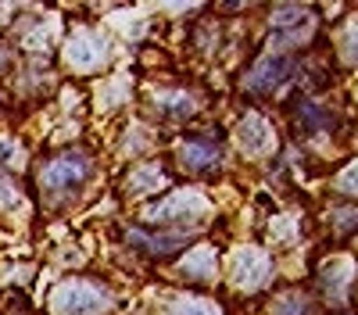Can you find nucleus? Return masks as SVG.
Returning <instances> with one entry per match:
<instances>
[{"mask_svg": "<svg viewBox=\"0 0 358 315\" xmlns=\"http://www.w3.org/2000/svg\"><path fill=\"white\" fill-rule=\"evenodd\" d=\"M94 180V158L83 151H65L43 165L40 186L47 200H72L76 193L86 190V183Z\"/></svg>", "mask_w": 358, "mask_h": 315, "instance_id": "f257e3e1", "label": "nucleus"}, {"mask_svg": "<svg viewBox=\"0 0 358 315\" xmlns=\"http://www.w3.org/2000/svg\"><path fill=\"white\" fill-rule=\"evenodd\" d=\"M111 305H115V294L97 279H65L50 294L54 315H104Z\"/></svg>", "mask_w": 358, "mask_h": 315, "instance_id": "f03ea898", "label": "nucleus"}, {"mask_svg": "<svg viewBox=\"0 0 358 315\" xmlns=\"http://www.w3.org/2000/svg\"><path fill=\"white\" fill-rule=\"evenodd\" d=\"M229 272H233V283L241 286V291H258V286H265L268 276H273V258L262 247H241V251H233Z\"/></svg>", "mask_w": 358, "mask_h": 315, "instance_id": "7ed1b4c3", "label": "nucleus"}, {"mask_svg": "<svg viewBox=\"0 0 358 315\" xmlns=\"http://www.w3.org/2000/svg\"><path fill=\"white\" fill-rule=\"evenodd\" d=\"M65 57H69V65L79 68V72L104 68V61H108V40L101 33H94V29H79V33H72V40L65 43Z\"/></svg>", "mask_w": 358, "mask_h": 315, "instance_id": "20e7f679", "label": "nucleus"}, {"mask_svg": "<svg viewBox=\"0 0 358 315\" xmlns=\"http://www.w3.org/2000/svg\"><path fill=\"white\" fill-rule=\"evenodd\" d=\"M351 279H355V262L348 258H337V262H326L319 269V294L326 305H348L351 298Z\"/></svg>", "mask_w": 358, "mask_h": 315, "instance_id": "39448f33", "label": "nucleus"}, {"mask_svg": "<svg viewBox=\"0 0 358 315\" xmlns=\"http://www.w3.org/2000/svg\"><path fill=\"white\" fill-rule=\"evenodd\" d=\"M208 208V200L194 190H183V193H172L165 197L162 205H151L147 208V219H155V222H176V219H183V222H194L201 219Z\"/></svg>", "mask_w": 358, "mask_h": 315, "instance_id": "423d86ee", "label": "nucleus"}, {"mask_svg": "<svg viewBox=\"0 0 358 315\" xmlns=\"http://www.w3.org/2000/svg\"><path fill=\"white\" fill-rule=\"evenodd\" d=\"M176 158H179V165H183V172H208L212 165H219L222 147H219V140L194 136V140H183V143H179Z\"/></svg>", "mask_w": 358, "mask_h": 315, "instance_id": "0eeeda50", "label": "nucleus"}, {"mask_svg": "<svg viewBox=\"0 0 358 315\" xmlns=\"http://www.w3.org/2000/svg\"><path fill=\"white\" fill-rule=\"evenodd\" d=\"M290 72H294V57L290 54H273V57H265V61L255 65V72L248 75V90L251 94H268V90H276V82H283Z\"/></svg>", "mask_w": 358, "mask_h": 315, "instance_id": "6e6552de", "label": "nucleus"}, {"mask_svg": "<svg viewBox=\"0 0 358 315\" xmlns=\"http://www.w3.org/2000/svg\"><path fill=\"white\" fill-rule=\"evenodd\" d=\"M236 143H241L244 154H265L273 151V126H268L262 115H244L241 126H236Z\"/></svg>", "mask_w": 358, "mask_h": 315, "instance_id": "1a4fd4ad", "label": "nucleus"}, {"mask_svg": "<svg viewBox=\"0 0 358 315\" xmlns=\"http://www.w3.org/2000/svg\"><path fill=\"white\" fill-rule=\"evenodd\" d=\"M183 279H194V283H208L215 276V251L212 247H197V251H190L183 262H179V269H176Z\"/></svg>", "mask_w": 358, "mask_h": 315, "instance_id": "9d476101", "label": "nucleus"}, {"mask_svg": "<svg viewBox=\"0 0 358 315\" xmlns=\"http://www.w3.org/2000/svg\"><path fill=\"white\" fill-rule=\"evenodd\" d=\"M165 183V176L158 172V165H143V168H133V176L126 180V190L136 197V193H147V190H158Z\"/></svg>", "mask_w": 358, "mask_h": 315, "instance_id": "9b49d317", "label": "nucleus"}, {"mask_svg": "<svg viewBox=\"0 0 358 315\" xmlns=\"http://www.w3.org/2000/svg\"><path fill=\"white\" fill-rule=\"evenodd\" d=\"M158 111L165 115V119H190L194 115V101L187 94H158Z\"/></svg>", "mask_w": 358, "mask_h": 315, "instance_id": "f8f14e48", "label": "nucleus"}, {"mask_svg": "<svg viewBox=\"0 0 358 315\" xmlns=\"http://www.w3.org/2000/svg\"><path fill=\"white\" fill-rule=\"evenodd\" d=\"M129 240L151 254H172L187 244V237H143V233H129Z\"/></svg>", "mask_w": 358, "mask_h": 315, "instance_id": "ddd939ff", "label": "nucleus"}, {"mask_svg": "<svg viewBox=\"0 0 358 315\" xmlns=\"http://www.w3.org/2000/svg\"><path fill=\"white\" fill-rule=\"evenodd\" d=\"M165 315H219V308L201 298H176L172 305H165Z\"/></svg>", "mask_w": 358, "mask_h": 315, "instance_id": "4468645a", "label": "nucleus"}, {"mask_svg": "<svg viewBox=\"0 0 358 315\" xmlns=\"http://www.w3.org/2000/svg\"><path fill=\"white\" fill-rule=\"evenodd\" d=\"M337 50H341V61L344 65H358V22H348V29L341 33V40H337Z\"/></svg>", "mask_w": 358, "mask_h": 315, "instance_id": "2eb2a0df", "label": "nucleus"}, {"mask_svg": "<svg viewBox=\"0 0 358 315\" xmlns=\"http://www.w3.org/2000/svg\"><path fill=\"white\" fill-rule=\"evenodd\" d=\"M330 222H334V229H337V233H351V229H358V205H344V208H334Z\"/></svg>", "mask_w": 358, "mask_h": 315, "instance_id": "dca6fc26", "label": "nucleus"}, {"mask_svg": "<svg viewBox=\"0 0 358 315\" xmlns=\"http://www.w3.org/2000/svg\"><path fill=\"white\" fill-rule=\"evenodd\" d=\"M273 312H280V315H312V312H308V301H305L301 294H294V291L283 294V298L276 301Z\"/></svg>", "mask_w": 358, "mask_h": 315, "instance_id": "f3484780", "label": "nucleus"}, {"mask_svg": "<svg viewBox=\"0 0 358 315\" xmlns=\"http://www.w3.org/2000/svg\"><path fill=\"white\" fill-rule=\"evenodd\" d=\"M18 205V190L8 180V172H0V208H15Z\"/></svg>", "mask_w": 358, "mask_h": 315, "instance_id": "a211bd4d", "label": "nucleus"}, {"mask_svg": "<svg viewBox=\"0 0 358 315\" xmlns=\"http://www.w3.org/2000/svg\"><path fill=\"white\" fill-rule=\"evenodd\" d=\"M337 190H344V193H358V161L348 165L341 176H337Z\"/></svg>", "mask_w": 358, "mask_h": 315, "instance_id": "6ab92c4d", "label": "nucleus"}]
</instances>
